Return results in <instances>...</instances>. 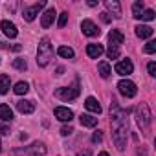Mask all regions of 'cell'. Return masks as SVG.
<instances>
[{
	"label": "cell",
	"instance_id": "e0dca14e",
	"mask_svg": "<svg viewBox=\"0 0 156 156\" xmlns=\"http://www.w3.org/2000/svg\"><path fill=\"white\" fill-rule=\"evenodd\" d=\"M79 121H81L83 127H96V125H98V118H94V116H90V114H81Z\"/></svg>",
	"mask_w": 156,
	"mask_h": 156
},
{
	"label": "cell",
	"instance_id": "4316f807",
	"mask_svg": "<svg viewBox=\"0 0 156 156\" xmlns=\"http://www.w3.org/2000/svg\"><path fill=\"white\" fill-rule=\"evenodd\" d=\"M154 51H156V42L154 41H149L145 44V53H154Z\"/></svg>",
	"mask_w": 156,
	"mask_h": 156
},
{
	"label": "cell",
	"instance_id": "ac0fdd59",
	"mask_svg": "<svg viewBox=\"0 0 156 156\" xmlns=\"http://www.w3.org/2000/svg\"><path fill=\"white\" fill-rule=\"evenodd\" d=\"M107 9L108 11H112L116 17H121V6H119V2H116V0H107Z\"/></svg>",
	"mask_w": 156,
	"mask_h": 156
},
{
	"label": "cell",
	"instance_id": "e575fe53",
	"mask_svg": "<svg viewBox=\"0 0 156 156\" xmlns=\"http://www.w3.org/2000/svg\"><path fill=\"white\" fill-rule=\"evenodd\" d=\"M0 151H2V143H0Z\"/></svg>",
	"mask_w": 156,
	"mask_h": 156
},
{
	"label": "cell",
	"instance_id": "52a82bcc",
	"mask_svg": "<svg viewBox=\"0 0 156 156\" xmlns=\"http://www.w3.org/2000/svg\"><path fill=\"white\" fill-rule=\"evenodd\" d=\"M81 30H83V33H85L87 37H96V35H99V28H98L92 20H83V22H81Z\"/></svg>",
	"mask_w": 156,
	"mask_h": 156
},
{
	"label": "cell",
	"instance_id": "9a60e30c",
	"mask_svg": "<svg viewBox=\"0 0 156 156\" xmlns=\"http://www.w3.org/2000/svg\"><path fill=\"white\" fill-rule=\"evenodd\" d=\"M85 107H87V110H90V112H94V114H101V105L98 103L96 98H87Z\"/></svg>",
	"mask_w": 156,
	"mask_h": 156
},
{
	"label": "cell",
	"instance_id": "ba28073f",
	"mask_svg": "<svg viewBox=\"0 0 156 156\" xmlns=\"http://www.w3.org/2000/svg\"><path fill=\"white\" fill-rule=\"evenodd\" d=\"M0 28H2L4 35H6V37H9V39H15V37L19 35L17 26H15L13 22H9V20H2V22H0Z\"/></svg>",
	"mask_w": 156,
	"mask_h": 156
},
{
	"label": "cell",
	"instance_id": "d590c367",
	"mask_svg": "<svg viewBox=\"0 0 156 156\" xmlns=\"http://www.w3.org/2000/svg\"><path fill=\"white\" fill-rule=\"evenodd\" d=\"M79 156H83V154H79ZM85 156H87V154H85Z\"/></svg>",
	"mask_w": 156,
	"mask_h": 156
},
{
	"label": "cell",
	"instance_id": "9c48e42d",
	"mask_svg": "<svg viewBox=\"0 0 156 156\" xmlns=\"http://www.w3.org/2000/svg\"><path fill=\"white\" fill-rule=\"evenodd\" d=\"M55 118H57L59 121H72L73 112H72L70 108H66V107H57V108H55Z\"/></svg>",
	"mask_w": 156,
	"mask_h": 156
},
{
	"label": "cell",
	"instance_id": "cb8c5ba5",
	"mask_svg": "<svg viewBox=\"0 0 156 156\" xmlns=\"http://www.w3.org/2000/svg\"><path fill=\"white\" fill-rule=\"evenodd\" d=\"M107 55H108V59H118V57H119V50H118V46H108Z\"/></svg>",
	"mask_w": 156,
	"mask_h": 156
},
{
	"label": "cell",
	"instance_id": "2e32d148",
	"mask_svg": "<svg viewBox=\"0 0 156 156\" xmlns=\"http://www.w3.org/2000/svg\"><path fill=\"white\" fill-rule=\"evenodd\" d=\"M0 119L2 121H11L13 119V110L8 107V105H0Z\"/></svg>",
	"mask_w": 156,
	"mask_h": 156
},
{
	"label": "cell",
	"instance_id": "3957f363",
	"mask_svg": "<svg viewBox=\"0 0 156 156\" xmlns=\"http://www.w3.org/2000/svg\"><path fill=\"white\" fill-rule=\"evenodd\" d=\"M55 96L62 101H72L79 96V87L73 85V87H64V88H57L55 90Z\"/></svg>",
	"mask_w": 156,
	"mask_h": 156
},
{
	"label": "cell",
	"instance_id": "4dcf8cb0",
	"mask_svg": "<svg viewBox=\"0 0 156 156\" xmlns=\"http://www.w3.org/2000/svg\"><path fill=\"white\" fill-rule=\"evenodd\" d=\"M101 140H103V134H101V132H99V130H98V132H96V134H94V136H92V141H94V143H99V141H101Z\"/></svg>",
	"mask_w": 156,
	"mask_h": 156
},
{
	"label": "cell",
	"instance_id": "4fadbf2b",
	"mask_svg": "<svg viewBox=\"0 0 156 156\" xmlns=\"http://www.w3.org/2000/svg\"><path fill=\"white\" fill-rule=\"evenodd\" d=\"M108 41H110V46H119V44H123L125 37H123V33H121V31L112 30V31L108 33Z\"/></svg>",
	"mask_w": 156,
	"mask_h": 156
},
{
	"label": "cell",
	"instance_id": "6da1fadb",
	"mask_svg": "<svg viewBox=\"0 0 156 156\" xmlns=\"http://www.w3.org/2000/svg\"><path fill=\"white\" fill-rule=\"evenodd\" d=\"M51 55H53V46L50 44L48 39H42L41 44H39V50H37V64L39 66H46L50 62Z\"/></svg>",
	"mask_w": 156,
	"mask_h": 156
},
{
	"label": "cell",
	"instance_id": "7c38bea8",
	"mask_svg": "<svg viewBox=\"0 0 156 156\" xmlns=\"http://www.w3.org/2000/svg\"><path fill=\"white\" fill-rule=\"evenodd\" d=\"M87 53L90 59H99L103 55V46L101 44H88L87 46Z\"/></svg>",
	"mask_w": 156,
	"mask_h": 156
},
{
	"label": "cell",
	"instance_id": "484cf974",
	"mask_svg": "<svg viewBox=\"0 0 156 156\" xmlns=\"http://www.w3.org/2000/svg\"><path fill=\"white\" fill-rule=\"evenodd\" d=\"M13 66H15L17 70H22V72L28 68V64H26V61H24V59H15V61H13Z\"/></svg>",
	"mask_w": 156,
	"mask_h": 156
},
{
	"label": "cell",
	"instance_id": "603a6c76",
	"mask_svg": "<svg viewBox=\"0 0 156 156\" xmlns=\"http://www.w3.org/2000/svg\"><path fill=\"white\" fill-rule=\"evenodd\" d=\"M13 90H15V94H17V96H22V94H26V92L30 90V87H28V83L20 81V83H17V85H15V88H13Z\"/></svg>",
	"mask_w": 156,
	"mask_h": 156
},
{
	"label": "cell",
	"instance_id": "d6986e66",
	"mask_svg": "<svg viewBox=\"0 0 156 156\" xmlns=\"http://www.w3.org/2000/svg\"><path fill=\"white\" fill-rule=\"evenodd\" d=\"M11 87V81H9V75L6 73H0V94H6Z\"/></svg>",
	"mask_w": 156,
	"mask_h": 156
},
{
	"label": "cell",
	"instance_id": "5bb4252c",
	"mask_svg": "<svg viewBox=\"0 0 156 156\" xmlns=\"http://www.w3.org/2000/svg\"><path fill=\"white\" fill-rule=\"evenodd\" d=\"M134 30H136V35H138L140 39H149V37L152 35V31H154L151 26H145V24H140V26H136Z\"/></svg>",
	"mask_w": 156,
	"mask_h": 156
},
{
	"label": "cell",
	"instance_id": "d4e9b609",
	"mask_svg": "<svg viewBox=\"0 0 156 156\" xmlns=\"http://www.w3.org/2000/svg\"><path fill=\"white\" fill-rule=\"evenodd\" d=\"M154 17H156V15H154V11H152V9H145V11L141 13V17H140V19H141V20H154Z\"/></svg>",
	"mask_w": 156,
	"mask_h": 156
},
{
	"label": "cell",
	"instance_id": "8992f818",
	"mask_svg": "<svg viewBox=\"0 0 156 156\" xmlns=\"http://www.w3.org/2000/svg\"><path fill=\"white\" fill-rule=\"evenodd\" d=\"M132 70H134V64L130 59H123L116 64V73H119V75H129V73H132Z\"/></svg>",
	"mask_w": 156,
	"mask_h": 156
},
{
	"label": "cell",
	"instance_id": "ffe728a7",
	"mask_svg": "<svg viewBox=\"0 0 156 156\" xmlns=\"http://www.w3.org/2000/svg\"><path fill=\"white\" fill-rule=\"evenodd\" d=\"M98 70H99V75H101V77H105V79L112 73V72H110V64H108V62H99V64H98Z\"/></svg>",
	"mask_w": 156,
	"mask_h": 156
},
{
	"label": "cell",
	"instance_id": "d6a6232c",
	"mask_svg": "<svg viewBox=\"0 0 156 156\" xmlns=\"http://www.w3.org/2000/svg\"><path fill=\"white\" fill-rule=\"evenodd\" d=\"M0 134H9V129L6 125H0Z\"/></svg>",
	"mask_w": 156,
	"mask_h": 156
},
{
	"label": "cell",
	"instance_id": "7a4b0ae2",
	"mask_svg": "<svg viewBox=\"0 0 156 156\" xmlns=\"http://www.w3.org/2000/svg\"><path fill=\"white\" fill-rule=\"evenodd\" d=\"M136 119H138V125L143 130H149V127H151V110H149L147 103L138 105V108H136Z\"/></svg>",
	"mask_w": 156,
	"mask_h": 156
},
{
	"label": "cell",
	"instance_id": "44dd1931",
	"mask_svg": "<svg viewBox=\"0 0 156 156\" xmlns=\"http://www.w3.org/2000/svg\"><path fill=\"white\" fill-rule=\"evenodd\" d=\"M143 11H145L143 2H134V4H132V17H134V19H140Z\"/></svg>",
	"mask_w": 156,
	"mask_h": 156
},
{
	"label": "cell",
	"instance_id": "f546056e",
	"mask_svg": "<svg viewBox=\"0 0 156 156\" xmlns=\"http://www.w3.org/2000/svg\"><path fill=\"white\" fill-rule=\"evenodd\" d=\"M72 132H73V129H72L70 125H68V127H62V129H61V134H62V136H68V134H72Z\"/></svg>",
	"mask_w": 156,
	"mask_h": 156
},
{
	"label": "cell",
	"instance_id": "7402d4cb",
	"mask_svg": "<svg viewBox=\"0 0 156 156\" xmlns=\"http://www.w3.org/2000/svg\"><path fill=\"white\" fill-rule=\"evenodd\" d=\"M57 53H59L61 57H64V59H72V57H73V50L68 48V46H59Z\"/></svg>",
	"mask_w": 156,
	"mask_h": 156
},
{
	"label": "cell",
	"instance_id": "30bf717a",
	"mask_svg": "<svg viewBox=\"0 0 156 156\" xmlns=\"http://www.w3.org/2000/svg\"><path fill=\"white\" fill-rule=\"evenodd\" d=\"M53 19H55V9H53V8H48V9L42 13V19H41L42 28H50V26L53 24Z\"/></svg>",
	"mask_w": 156,
	"mask_h": 156
},
{
	"label": "cell",
	"instance_id": "277c9868",
	"mask_svg": "<svg viewBox=\"0 0 156 156\" xmlns=\"http://www.w3.org/2000/svg\"><path fill=\"white\" fill-rule=\"evenodd\" d=\"M118 90H119V94H121V96H125V98H134V96H136V92H138L136 85H134L132 81H129V79L119 81V83H118Z\"/></svg>",
	"mask_w": 156,
	"mask_h": 156
},
{
	"label": "cell",
	"instance_id": "1f68e13d",
	"mask_svg": "<svg viewBox=\"0 0 156 156\" xmlns=\"http://www.w3.org/2000/svg\"><path fill=\"white\" fill-rule=\"evenodd\" d=\"M101 20H103V22H107V24H108V22H110V20H112V19H110V15H108V13H101Z\"/></svg>",
	"mask_w": 156,
	"mask_h": 156
},
{
	"label": "cell",
	"instance_id": "5b68a950",
	"mask_svg": "<svg viewBox=\"0 0 156 156\" xmlns=\"http://www.w3.org/2000/svg\"><path fill=\"white\" fill-rule=\"evenodd\" d=\"M44 6H46V2H37V4L31 6V8H26V9H24V19H26L28 22L35 20V17L39 15V11H41Z\"/></svg>",
	"mask_w": 156,
	"mask_h": 156
},
{
	"label": "cell",
	"instance_id": "f1b7e54d",
	"mask_svg": "<svg viewBox=\"0 0 156 156\" xmlns=\"http://www.w3.org/2000/svg\"><path fill=\"white\" fill-rule=\"evenodd\" d=\"M147 70H149V73L154 77V75H156V62H154V61H151V62H149V66H147Z\"/></svg>",
	"mask_w": 156,
	"mask_h": 156
},
{
	"label": "cell",
	"instance_id": "8fae6325",
	"mask_svg": "<svg viewBox=\"0 0 156 156\" xmlns=\"http://www.w3.org/2000/svg\"><path fill=\"white\" fill-rule=\"evenodd\" d=\"M17 110H19L20 114H31V112L35 110V103H33V101H26V99H22V101L17 103Z\"/></svg>",
	"mask_w": 156,
	"mask_h": 156
},
{
	"label": "cell",
	"instance_id": "83f0119b",
	"mask_svg": "<svg viewBox=\"0 0 156 156\" xmlns=\"http://www.w3.org/2000/svg\"><path fill=\"white\" fill-rule=\"evenodd\" d=\"M66 22H68V13L64 11V13H61V17H59V28H64Z\"/></svg>",
	"mask_w": 156,
	"mask_h": 156
},
{
	"label": "cell",
	"instance_id": "836d02e7",
	"mask_svg": "<svg viewBox=\"0 0 156 156\" xmlns=\"http://www.w3.org/2000/svg\"><path fill=\"white\" fill-rule=\"evenodd\" d=\"M98 156H110V154H108V152H99Z\"/></svg>",
	"mask_w": 156,
	"mask_h": 156
}]
</instances>
